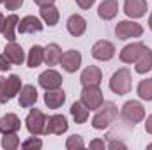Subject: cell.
<instances>
[{
	"instance_id": "cb8c5ba5",
	"label": "cell",
	"mask_w": 152,
	"mask_h": 150,
	"mask_svg": "<svg viewBox=\"0 0 152 150\" xmlns=\"http://www.w3.org/2000/svg\"><path fill=\"white\" fill-rule=\"evenodd\" d=\"M41 62H44V48L39 46V44H34V46L30 48V51H28L27 64H28V67L36 69V67L41 66Z\"/></svg>"
},
{
	"instance_id": "d6986e66",
	"label": "cell",
	"mask_w": 152,
	"mask_h": 150,
	"mask_svg": "<svg viewBox=\"0 0 152 150\" xmlns=\"http://www.w3.org/2000/svg\"><path fill=\"white\" fill-rule=\"evenodd\" d=\"M85 30H87V21H85L83 16H80V14L69 16V20H67V32L71 36L80 37V36L85 34Z\"/></svg>"
},
{
	"instance_id": "7402d4cb",
	"label": "cell",
	"mask_w": 152,
	"mask_h": 150,
	"mask_svg": "<svg viewBox=\"0 0 152 150\" xmlns=\"http://www.w3.org/2000/svg\"><path fill=\"white\" fill-rule=\"evenodd\" d=\"M134 64H136L134 69H136L138 74H145V73H149L152 69V50L149 46L142 51V55L138 57V60H136Z\"/></svg>"
},
{
	"instance_id": "e0dca14e",
	"label": "cell",
	"mask_w": 152,
	"mask_h": 150,
	"mask_svg": "<svg viewBox=\"0 0 152 150\" xmlns=\"http://www.w3.org/2000/svg\"><path fill=\"white\" fill-rule=\"evenodd\" d=\"M118 12V0H103L99 4V9H97V14L101 20L104 21H110L113 20Z\"/></svg>"
},
{
	"instance_id": "1f68e13d",
	"label": "cell",
	"mask_w": 152,
	"mask_h": 150,
	"mask_svg": "<svg viewBox=\"0 0 152 150\" xmlns=\"http://www.w3.org/2000/svg\"><path fill=\"white\" fill-rule=\"evenodd\" d=\"M21 147L23 149H41L42 147V141L39 138H30V140H25L21 143Z\"/></svg>"
},
{
	"instance_id": "74e56055",
	"label": "cell",
	"mask_w": 152,
	"mask_h": 150,
	"mask_svg": "<svg viewBox=\"0 0 152 150\" xmlns=\"http://www.w3.org/2000/svg\"><path fill=\"white\" fill-rule=\"evenodd\" d=\"M145 131H147L149 134H152V115H149V117H147V122H145Z\"/></svg>"
},
{
	"instance_id": "4dcf8cb0",
	"label": "cell",
	"mask_w": 152,
	"mask_h": 150,
	"mask_svg": "<svg viewBox=\"0 0 152 150\" xmlns=\"http://www.w3.org/2000/svg\"><path fill=\"white\" fill-rule=\"evenodd\" d=\"M9 101H11V97L7 94V79L4 76H0V104H5Z\"/></svg>"
},
{
	"instance_id": "4316f807",
	"label": "cell",
	"mask_w": 152,
	"mask_h": 150,
	"mask_svg": "<svg viewBox=\"0 0 152 150\" xmlns=\"http://www.w3.org/2000/svg\"><path fill=\"white\" fill-rule=\"evenodd\" d=\"M136 94H138V97L143 99V101H152V78L142 79V81L138 83Z\"/></svg>"
},
{
	"instance_id": "603a6c76",
	"label": "cell",
	"mask_w": 152,
	"mask_h": 150,
	"mask_svg": "<svg viewBox=\"0 0 152 150\" xmlns=\"http://www.w3.org/2000/svg\"><path fill=\"white\" fill-rule=\"evenodd\" d=\"M60 57H62V50H60L58 44L51 42V44H48V46L44 48V62H46V66H55V64H58V62H60Z\"/></svg>"
},
{
	"instance_id": "e575fe53",
	"label": "cell",
	"mask_w": 152,
	"mask_h": 150,
	"mask_svg": "<svg viewBox=\"0 0 152 150\" xmlns=\"http://www.w3.org/2000/svg\"><path fill=\"white\" fill-rule=\"evenodd\" d=\"M94 2H96V0H76V4H78L81 9H90V7L94 5Z\"/></svg>"
},
{
	"instance_id": "b9f144b4",
	"label": "cell",
	"mask_w": 152,
	"mask_h": 150,
	"mask_svg": "<svg viewBox=\"0 0 152 150\" xmlns=\"http://www.w3.org/2000/svg\"><path fill=\"white\" fill-rule=\"evenodd\" d=\"M147 149H152V143H151V145H147Z\"/></svg>"
},
{
	"instance_id": "83f0119b",
	"label": "cell",
	"mask_w": 152,
	"mask_h": 150,
	"mask_svg": "<svg viewBox=\"0 0 152 150\" xmlns=\"http://www.w3.org/2000/svg\"><path fill=\"white\" fill-rule=\"evenodd\" d=\"M20 90H21V79H20V76L11 74L7 78V94H9V97L11 99L16 97L20 94Z\"/></svg>"
},
{
	"instance_id": "9c48e42d",
	"label": "cell",
	"mask_w": 152,
	"mask_h": 150,
	"mask_svg": "<svg viewBox=\"0 0 152 150\" xmlns=\"http://www.w3.org/2000/svg\"><path fill=\"white\" fill-rule=\"evenodd\" d=\"M60 64H62L64 71H67V73H76V71L80 69V66H81V55H80V51L69 50V51L62 53Z\"/></svg>"
},
{
	"instance_id": "7bdbcfd3",
	"label": "cell",
	"mask_w": 152,
	"mask_h": 150,
	"mask_svg": "<svg viewBox=\"0 0 152 150\" xmlns=\"http://www.w3.org/2000/svg\"><path fill=\"white\" fill-rule=\"evenodd\" d=\"M2 2H4V0H0V4H2Z\"/></svg>"
},
{
	"instance_id": "44dd1931",
	"label": "cell",
	"mask_w": 152,
	"mask_h": 150,
	"mask_svg": "<svg viewBox=\"0 0 152 150\" xmlns=\"http://www.w3.org/2000/svg\"><path fill=\"white\" fill-rule=\"evenodd\" d=\"M4 55L11 60V64H16V66H20L23 60H25V53H23V48L20 46V44H16L14 41L12 42H9L7 46H5V50H4Z\"/></svg>"
},
{
	"instance_id": "836d02e7",
	"label": "cell",
	"mask_w": 152,
	"mask_h": 150,
	"mask_svg": "<svg viewBox=\"0 0 152 150\" xmlns=\"http://www.w3.org/2000/svg\"><path fill=\"white\" fill-rule=\"evenodd\" d=\"M9 69H11V60L4 53H0V71H9Z\"/></svg>"
},
{
	"instance_id": "2e32d148",
	"label": "cell",
	"mask_w": 152,
	"mask_h": 150,
	"mask_svg": "<svg viewBox=\"0 0 152 150\" xmlns=\"http://www.w3.org/2000/svg\"><path fill=\"white\" fill-rule=\"evenodd\" d=\"M21 127V122L20 118L14 115V113H7L0 118V133L2 134H12V133H18V129Z\"/></svg>"
},
{
	"instance_id": "4fadbf2b",
	"label": "cell",
	"mask_w": 152,
	"mask_h": 150,
	"mask_svg": "<svg viewBox=\"0 0 152 150\" xmlns=\"http://www.w3.org/2000/svg\"><path fill=\"white\" fill-rule=\"evenodd\" d=\"M80 81L83 87H88V85H99L103 81V73L99 67L96 66H88L87 69H83V73L80 76Z\"/></svg>"
},
{
	"instance_id": "5b68a950",
	"label": "cell",
	"mask_w": 152,
	"mask_h": 150,
	"mask_svg": "<svg viewBox=\"0 0 152 150\" xmlns=\"http://www.w3.org/2000/svg\"><path fill=\"white\" fill-rule=\"evenodd\" d=\"M46 115L41 111V110H30L28 115H27V120H25V124H27V129H28V133L32 134V136H39V134H42L44 133V127H46Z\"/></svg>"
},
{
	"instance_id": "30bf717a",
	"label": "cell",
	"mask_w": 152,
	"mask_h": 150,
	"mask_svg": "<svg viewBox=\"0 0 152 150\" xmlns=\"http://www.w3.org/2000/svg\"><path fill=\"white\" fill-rule=\"evenodd\" d=\"M67 120L64 115H53L46 120V127H44V133L46 134H62L67 131Z\"/></svg>"
},
{
	"instance_id": "52a82bcc",
	"label": "cell",
	"mask_w": 152,
	"mask_h": 150,
	"mask_svg": "<svg viewBox=\"0 0 152 150\" xmlns=\"http://www.w3.org/2000/svg\"><path fill=\"white\" fill-rule=\"evenodd\" d=\"M115 55V46L113 42H110V41H97L94 46H92V57L96 58V60H101V62H108V60H112Z\"/></svg>"
},
{
	"instance_id": "f546056e",
	"label": "cell",
	"mask_w": 152,
	"mask_h": 150,
	"mask_svg": "<svg viewBox=\"0 0 152 150\" xmlns=\"http://www.w3.org/2000/svg\"><path fill=\"white\" fill-rule=\"evenodd\" d=\"M85 147V143H83V140H81V136H69L67 138V141H66V149L67 150H76V149H83Z\"/></svg>"
},
{
	"instance_id": "277c9868",
	"label": "cell",
	"mask_w": 152,
	"mask_h": 150,
	"mask_svg": "<svg viewBox=\"0 0 152 150\" xmlns=\"http://www.w3.org/2000/svg\"><path fill=\"white\" fill-rule=\"evenodd\" d=\"M120 115H122V118L126 122H129V124L134 125V124H138V122H142L145 118V110H143L142 103H138V101H127L122 106Z\"/></svg>"
},
{
	"instance_id": "d4e9b609",
	"label": "cell",
	"mask_w": 152,
	"mask_h": 150,
	"mask_svg": "<svg viewBox=\"0 0 152 150\" xmlns=\"http://www.w3.org/2000/svg\"><path fill=\"white\" fill-rule=\"evenodd\" d=\"M18 21H20V18H18L16 14H11V16H7V18H5V25H4L2 34H4V37L7 39L9 42H12V41L16 39L14 28H18Z\"/></svg>"
},
{
	"instance_id": "9a60e30c",
	"label": "cell",
	"mask_w": 152,
	"mask_h": 150,
	"mask_svg": "<svg viewBox=\"0 0 152 150\" xmlns=\"http://www.w3.org/2000/svg\"><path fill=\"white\" fill-rule=\"evenodd\" d=\"M44 103L50 110H58L64 103H66V94L60 88H53V90H46L44 94Z\"/></svg>"
},
{
	"instance_id": "ab89813d",
	"label": "cell",
	"mask_w": 152,
	"mask_h": 150,
	"mask_svg": "<svg viewBox=\"0 0 152 150\" xmlns=\"http://www.w3.org/2000/svg\"><path fill=\"white\" fill-rule=\"evenodd\" d=\"M4 25H5V18H4V14L0 12V32L4 30Z\"/></svg>"
},
{
	"instance_id": "484cf974",
	"label": "cell",
	"mask_w": 152,
	"mask_h": 150,
	"mask_svg": "<svg viewBox=\"0 0 152 150\" xmlns=\"http://www.w3.org/2000/svg\"><path fill=\"white\" fill-rule=\"evenodd\" d=\"M71 115H73L76 124H85L87 118H88V108L81 101H76V103L71 104Z\"/></svg>"
},
{
	"instance_id": "ffe728a7",
	"label": "cell",
	"mask_w": 152,
	"mask_h": 150,
	"mask_svg": "<svg viewBox=\"0 0 152 150\" xmlns=\"http://www.w3.org/2000/svg\"><path fill=\"white\" fill-rule=\"evenodd\" d=\"M39 14L42 18V21L48 25V27H55L58 23V9L53 5V4H48V5H41L39 9Z\"/></svg>"
},
{
	"instance_id": "7a4b0ae2",
	"label": "cell",
	"mask_w": 152,
	"mask_h": 150,
	"mask_svg": "<svg viewBox=\"0 0 152 150\" xmlns=\"http://www.w3.org/2000/svg\"><path fill=\"white\" fill-rule=\"evenodd\" d=\"M110 88L117 95H126L131 90V71L127 67L115 71L113 76L110 78Z\"/></svg>"
},
{
	"instance_id": "8992f818",
	"label": "cell",
	"mask_w": 152,
	"mask_h": 150,
	"mask_svg": "<svg viewBox=\"0 0 152 150\" xmlns=\"http://www.w3.org/2000/svg\"><path fill=\"white\" fill-rule=\"evenodd\" d=\"M143 34V28L140 23H134V21H118L117 27H115V36L122 41L126 39H131V37H142Z\"/></svg>"
},
{
	"instance_id": "8d00e7d4",
	"label": "cell",
	"mask_w": 152,
	"mask_h": 150,
	"mask_svg": "<svg viewBox=\"0 0 152 150\" xmlns=\"http://www.w3.org/2000/svg\"><path fill=\"white\" fill-rule=\"evenodd\" d=\"M90 149H104V141L94 140V141H90Z\"/></svg>"
},
{
	"instance_id": "7c38bea8",
	"label": "cell",
	"mask_w": 152,
	"mask_h": 150,
	"mask_svg": "<svg viewBox=\"0 0 152 150\" xmlns=\"http://www.w3.org/2000/svg\"><path fill=\"white\" fill-rule=\"evenodd\" d=\"M147 46L143 42H133V44H127L122 51H120V60L124 64H133L138 60V57L142 55V51L145 50Z\"/></svg>"
},
{
	"instance_id": "60d3db41",
	"label": "cell",
	"mask_w": 152,
	"mask_h": 150,
	"mask_svg": "<svg viewBox=\"0 0 152 150\" xmlns=\"http://www.w3.org/2000/svg\"><path fill=\"white\" fill-rule=\"evenodd\" d=\"M149 27H151V30H152V12H151V16H149Z\"/></svg>"
},
{
	"instance_id": "5bb4252c",
	"label": "cell",
	"mask_w": 152,
	"mask_h": 150,
	"mask_svg": "<svg viewBox=\"0 0 152 150\" xmlns=\"http://www.w3.org/2000/svg\"><path fill=\"white\" fill-rule=\"evenodd\" d=\"M42 30V23L36 16H25L18 21V32L20 34H34Z\"/></svg>"
},
{
	"instance_id": "3957f363",
	"label": "cell",
	"mask_w": 152,
	"mask_h": 150,
	"mask_svg": "<svg viewBox=\"0 0 152 150\" xmlns=\"http://www.w3.org/2000/svg\"><path fill=\"white\" fill-rule=\"evenodd\" d=\"M80 101L88 108V111H97V108L104 103V97H103V92H101L99 85H88V87H83Z\"/></svg>"
},
{
	"instance_id": "ba28073f",
	"label": "cell",
	"mask_w": 152,
	"mask_h": 150,
	"mask_svg": "<svg viewBox=\"0 0 152 150\" xmlns=\"http://www.w3.org/2000/svg\"><path fill=\"white\" fill-rule=\"evenodd\" d=\"M62 76L58 74L57 71H53V69H48V71H44V73H41L39 74V85L44 88V90H53V88H60V85H62Z\"/></svg>"
},
{
	"instance_id": "d590c367",
	"label": "cell",
	"mask_w": 152,
	"mask_h": 150,
	"mask_svg": "<svg viewBox=\"0 0 152 150\" xmlns=\"http://www.w3.org/2000/svg\"><path fill=\"white\" fill-rule=\"evenodd\" d=\"M108 147H110L112 150H115V149H122V150H124V149H126V143H122V141H115V140H113V141H110V145H108Z\"/></svg>"
},
{
	"instance_id": "f35d334b",
	"label": "cell",
	"mask_w": 152,
	"mask_h": 150,
	"mask_svg": "<svg viewBox=\"0 0 152 150\" xmlns=\"http://www.w3.org/2000/svg\"><path fill=\"white\" fill-rule=\"evenodd\" d=\"M34 2H36L39 7H41V5H48V4H53L55 0H34Z\"/></svg>"
},
{
	"instance_id": "f1b7e54d",
	"label": "cell",
	"mask_w": 152,
	"mask_h": 150,
	"mask_svg": "<svg viewBox=\"0 0 152 150\" xmlns=\"http://www.w3.org/2000/svg\"><path fill=\"white\" fill-rule=\"evenodd\" d=\"M18 145H20V138L16 136V133H12V134H4V138H2V147L5 150H16Z\"/></svg>"
},
{
	"instance_id": "ac0fdd59",
	"label": "cell",
	"mask_w": 152,
	"mask_h": 150,
	"mask_svg": "<svg viewBox=\"0 0 152 150\" xmlns=\"http://www.w3.org/2000/svg\"><path fill=\"white\" fill-rule=\"evenodd\" d=\"M18 95H20V106H21V108H30V106H34L36 101H37V90H36L34 85H25V87H21V90H20Z\"/></svg>"
},
{
	"instance_id": "8fae6325",
	"label": "cell",
	"mask_w": 152,
	"mask_h": 150,
	"mask_svg": "<svg viewBox=\"0 0 152 150\" xmlns=\"http://www.w3.org/2000/svg\"><path fill=\"white\" fill-rule=\"evenodd\" d=\"M124 12H126V16H129L133 20L145 16V12H147V0H126L124 2Z\"/></svg>"
},
{
	"instance_id": "6da1fadb",
	"label": "cell",
	"mask_w": 152,
	"mask_h": 150,
	"mask_svg": "<svg viewBox=\"0 0 152 150\" xmlns=\"http://www.w3.org/2000/svg\"><path fill=\"white\" fill-rule=\"evenodd\" d=\"M117 115H118V108H117L115 103H112V101L103 103L97 108V113L94 115V118H92V127L94 129H106V127H110V124L115 122Z\"/></svg>"
},
{
	"instance_id": "d6a6232c",
	"label": "cell",
	"mask_w": 152,
	"mask_h": 150,
	"mask_svg": "<svg viewBox=\"0 0 152 150\" xmlns=\"http://www.w3.org/2000/svg\"><path fill=\"white\" fill-rule=\"evenodd\" d=\"M4 4H5V9L16 11V9H20V7H21L23 0H4Z\"/></svg>"
}]
</instances>
